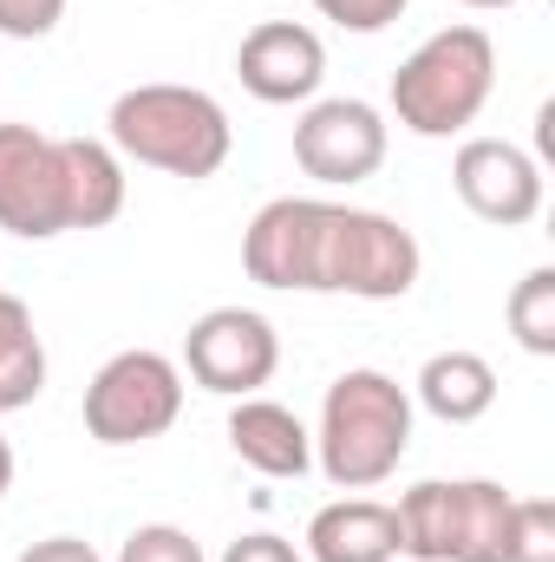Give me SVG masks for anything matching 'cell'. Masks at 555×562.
I'll use <instances>...</instances> for the list:
<instances>
[{
  "label": "cell",
  "mask_w": 555,
  "mask_h": 562,
  "mask_svg": "<svg viewBox=\"0 0 555 562\" xmlns=\"http://www.w3.org/2000/svg\"><path fill=\"white\" fill-rule=\"evenodd\" d=\"M503 562H555V504L550 497H517Z\"/></svg>",
  "instance_id": "cell-18"
},
{
  "label": "cell",
  "mask_w": 555,
  "mask_h": 562,
  "mask_svg": "<svg viewBox=\"0 0 555 562\" xmlns=\"http://www.w3.org/2000/svg\"><path fill=\"white\" fill-rule=\"evenodd\" d=\"M503 314H510V334L523 353H555V269H530L510 288Z\"/></svg>",
  "instance_id": "cell-17"
},
{
  "label": "cell",
  "mask_w": 555,
  "mask_h": 562,
  "mask_svg": "<svg viewBox=\"0 0 555 562\" xmlns=\"http://www.w3.org/2000/svg\"><path fill=\"white\" fill-rule=\"evenodd\" d=\"M229 445L262 477H307V464H314V431L275 400H242L229 413Z\"/></svg>",
  "instance_id": "cell-13"
},
{
  "label": "cell",
  "mask_w": 555,
  "mask_h": 562,
  "mask_svg": "<svg viewBox=\"0 0 555 562\" xmlns=\"http://www.w3.org/2000/svg\"><path fill=\"white\" fill-rule=\"evenodd\" d=\"M20 562H99V550H92V543H79V537H46V543L20 550Z\"/></svg>",
  "instance_id": "cell-23"
},
{
  "label": "cell",
  "mask_w": 555,
  "mask_h": 562,
  "mask_svg": "<svg viewBox=\"0 0 555 562\" xmlns=\"http://www.w3.org/2000/svg\"><path fill=\"white\" fill-rule=\"evenodd\" d=\"M46 393V347L20 294H0V413H20Z\"/></svg>",
  "instance_id": "cell-16"
},
{
  "label": "cell",
  "mask_w": 555,
  "mask_h": 562,
  "mask_svg": "<svg viewBox=\"0 0 555 562\" xmlns=\"http://www.w3.org/2000/svg\"><path fill=\"white\" fill-rule=\"evenodd\" d=\"M399 557V517L373 497H340L314 510L307 524V562H393Z\"/></svg>",
  "instance_id": "cell-12"
},
{
  "label": "cell",
  "mask_w": 555,
  "mask_h": 562,
  "mask_svg": "<svg viewBox=\"0 0 555 562\" xmlns=\"http://www.w3.org/2000/svg\"><path fill=\"white\" fill-rule=\"evenodd\" d=\"M183 367L203 393L223 400H256V386H269L281 367L275 321L256 307H209L203 321H190L183 334Z\"/></svg>",
  "instance_id": "cell-7"
},
{
  "label": "cell",
  "mask_w": 555,
  "mask_h": 562,
  "mask_svg": "<svg viewBox=\"0 0 555 562\" xmlns=\"http://www.w3.org/2000/svg\"><path fill=\"white\" fill-rule=\"evenodd\" d=\"M236 79L249 99L262 105H301L320 92L327 79V46L314 26L301 20H262L242 46H236Z\"/></svg>",
  "instance_id": "cell-11"
},
{
  "label": "cell",
  "mask_w": 555,
  "mask_h": 562,
  "mask_svg": "<svg viewBox=\"0 0 555 562\" xmlns=\"http://www.w3.org/2000/svg\"><path fill=\"white\" fill-rule=\"evenodd\" d=\"M223 562H307L287 537H269V530H256V537H236L229 550H223Z\"/></svg>",
  "instance_id": "cell-22"
},
{
  "label": "cell",
  "mask_w": 555,
  "mask_h": 562,
  "mask_svg": "<svg viewBox=\"0 0 555 562\" xmlns=\"http://www.w3.org/2000/svg\"><path fill=\"white\" fill-rule=\"evenodd\" d=\"M7 491H13V445L0 438V497H7Z\"/></svg>",
  "instance_id": "cell-24"
},
{
  "label": "cell",
  "mask_w": 555,
  "mask_h": 562,
  "mask_svg": "<svg viewBox=\"0 0 555 562\" xmlns=\"http://www.w3.org/2000/svg\"><path fill=\"white\" fill-rule=\"evenodd\" d=\"M497 86V46L484 26H444L393 72V112L418 138H451L477 125Z\"/></svg>",
  "instance_id": "cell-4"
},
{
  "label": "cell",
  "mask_w": 555,
  "mask_h": 562,
  "mask_svg": "<svg viewBox=\"0 0 555 562\" xmlns=\"http://www.w3.org/2000/svg\"><path fill=\"white\" fill-rule=\"evenodd\" d=\"M66 20V0H0V40H46Z\"/></svg>",
  "instance_id": "cell-20"
},
{
  "label": "cell",
  "mask_w": 555,
  "mask_h": 562,
  "mask_svg": "<svg viewBox=\"0 0 555 562\" xmlns=\"http://www.w3.org/2000/svg\"><path fill=\"white\" fill-rule=\"evenodd\" d=\"M314 7H320V20H333L347 33H386L406 13V0H314Z\"/></svg>",
  "instance_id": "cell-21"
},
{
  "label": "cell",
  "mask_w": 555,
  "mask_h": 562,
  "mask_svg": "<svg viewBox=\"0 0 555 562\" xmlns=\"http://www.w3.org/2000/svg\"><path fill=\"white\" fill-rule=\"evenodd\" d=\"M0 229L26 243H53L72 229L66 150L33 125H0Z\"/></svg>",
  "instance_id": "cell-8"
},
{
  "label": "cell",
  "mask_w": 555,
  "mask_h": 562,
  "mask_svg": "<svg viewBox=\"0 0 555 562\" xmlns=\"http://www.w3.org/2000/svg\"><path fill=\"white\" fill-rule=\"evenodd\" d=\"M118 562H203V543L190 530H177V524H144V530L125 537Z\"/></svg>",
  "instance_id": "cell-19"
},
{
  "label": "cell",
  "mask_w": 555,
  "mask_h": 562,
  "mask_svg": "<svg viewBox=\"0 0 555 562\" xmlns=\"http://www.w3.org/2000/svg\"><path fill=\"white\" fill-rule=\"evenodd\" d=\"M294 164L314 183H366L386 164V119L366 99H320L294 125Z\"/></svg>",
  "instance_id": "cell-10"
},
{
  "label": "cell",
  "mask_w": 555,
  "mask_h": 562,
  "mask_svg": "<svg viewBox=\"0 0 555 562\" xmlns=\"http://www.w3.org/2000/svg\"><path fill=\"white\" fill-rule=\"evenodd\" d=\"M183 413V367L132 347V353H112L92 386H86V431L99 445H144V438H163Z\"/></svg>",
  "instance_id": "cell-6"
},
{
  "label": "cell",
  "mask_w": 555,
  "mask_h": 562,
  "mask_svg": "<svg viewBox=\"0 0 555 562\" xmlns=\"http://www.w3.org/2000/svg\"><path fill=\"white\" fill-rule=\"evenodd\" d=\"M418 406L444 425H477L497 406V373H490V360H484V353H464V347L431 353V360L418 367Z\"/></svg>",
  "instance_id": "cell-14"
},
{
  "label": "cell",
  "mask_w": 555,
  "mask_h": 562,
  "mask_svg": "<svg viewBox=\"0 0 555 562\" xmlns=\"http://www.w3.org/2000/svg\"><path fill=\"white\" fill-rule=\"evenodd\" d=\"M112 150L132 157V164H150L163 177H216L229 164V112L196 92V86H132L112 99Z\"/></svg>",
  "instance_id": "cell-3"
},
{
  "label": "cell",
  "mask_w": 555,
  "mask_h": 562,
  "mask_svg": "<svg viewBox=\"0 0 555 562\" xmlns=\"http://www.w3.org/2000/svg\"><path fill=\"white\" fill-rule=\"evenodd\" d=\"M451 190L477 223L523 229L543 216V170L523 144L510 138H464L451 157Z\"/></svg>",
  "instance_id": "cell-9"
},
{
  "label": "cell",
  "mask_w": 555,
  "mask_h": 562,
  "mask_svg": "<svg viewBox=\"0 0 555 562\" xmlns=\"http://www.w3.org/2000/svg\"><path fill=\"white\" fill-rule=\"evenodd\" d=\"M457 7H517V0H457Z\"/></svg>",
  "instance_id": "cell-25"
},
{
  "label": "cell",
  "mask_w": 555,
  "mask_h": 562,
  "mask_svg": "<svg viewBox=\"0 0 555 562\" xmlns=\"http://www.w3.org/2000/svg\"><path fill=\"white\" fill-rule=\"evenodd\" d=\"M412 451V393L380 373L353 367L327 386L320 400V431H314V464L327 471L333 491H373L399 471Z\"/></svg>",
  "instance_id": "cell-2"
},
{
  "label": "cell",
  "mask_w": 555,
  "mask_h": 562,
  "mask_svg": "<svg viewBox=\"0 0 555 562\" xmlns=\"http://www.w3.org/2000/svg\"><path fill=\"white\" fill-rule=\"evenodd\" d=\"M242 269L281 294H353L399 301L418 288V236L399 216L327 203V196H275L242 229Z\"/></svg>",
  "instance_id": "cell-1"
},
{
  "label": "cell",
  "mask_w": 555,
  "mask_h": 562,
  "mask_svg": "<svg viewBox=\"0 0 555 562\" xmlns=\"http://www.w3.org/2000/svg\"><path fill=\"white\" fill-rule=\"evenodd\" d=\"M66 150V210L72 229H105L125 210V164L118 150L99 138H59Z\"/></svg>",
  "instance_id": "cell-15"
},
{
  "label": "cell",
  "mask_w": 555,
  "mask_h": 562,
  "mask_svg": "<svg viewBox=\"0 0 555 562\" xmlns=\"http://www.w3.org/2000/svg\"><path fill=\"white\" fill-rule=\"evenodd\" d=\"M510 510L517 497L490 477H424L412 484L399 517V557L412 562H503L510 550Z\"/></svg>",
  "instance_id": "cell-5"
}]
</instances>
